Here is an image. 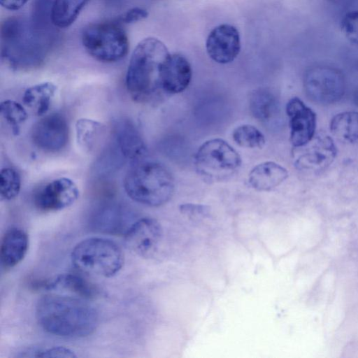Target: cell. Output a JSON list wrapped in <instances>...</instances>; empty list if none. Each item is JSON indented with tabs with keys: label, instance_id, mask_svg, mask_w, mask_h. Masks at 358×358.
<instances>
[{
	"label": "cell",
	"instance_id": "1",
	"mask_svg": "<svg viewBox=\"0 0 358 358\" xmlns=\"http://www.w3.org/2000/svg\"><path fill=\"white\" fill-rule=\"evenodd\" d=\"M1 55L10 68L29 71L42 66L56 39L57 31L43 29L31 20L10 17L1 24Z\"/></svg>",
	"mask_w": 358,
	"mask_h": 358
},
{
	"label": "cell",
	"instance_id": "2",
	"mask_svg": "<svg viewBox=\"0 0 358 358\" xmlns=\"http://www.w3.org/2000/svg\"><path fill=\"white\" fill-rule=\"evenodd\" d=\"M36 317L46 332L65 338H83L92 334L98 326L95 308L83 298L49 294L40 298Z\"/></svg>",
	"mask_w": 358,
	"mask_h": 358
},
{
	"label": "cell",
	"instance_id": "3",
	"mask_svg": "<svg viewBox=\"0 0 358 358\" xmlns=\"http://www.w3.org/2000/svg\"><path fill=\"white\" fill-rule=\"evenodd\" d=\"M171 54L165 44L154 37L143 39L133 51L125 84L131 98L140 103L151 102L164 93V65Z\"/></svg>",
	"mask_w": 358,
	"mask_h": 358
},
{
	"label": "cell",
	"instance_id": "4",
	"mask_svg": "<svg viewBox=\"0 0 358 358\" xmlns=\"http://www.w3.org/2000/svg\"><path fill=\"white\" fill-rule=\"evenodd\" d=\"M124 190L132 200L148 206L168 202L174 192V179L163 164L151 161L135 162L124 179Z\"/></svg>",
	"mask_w": 358,
	"mask_h": 358
},
{
	"label": "cell",
	"instance_id": "5",
	"mask_svg": "<svg viewBox=\"0 0 358 358\" xmlns=\"http://www.w3.org/2000/svg\"><path fill=\"white\" fill-rule=\"evenodd\" d=\"M71 262L82 273L112 277L124 264V254L120 246L110 239L92 237L83 240L73 249Z\"/></svg>",
	"mask_w": 358,
	"mask_h": 358
},
{
	"label": "cell",
	"instance_id": "6",
	"mask_svg": "<svg viewBox=\"0 0 358 358\" xmlns=\"http://www.w3.org/2000/svg\"><path fill=\"white\" fill-rule=\"evenodd\" d=\"M81 41L86 51L95 59L106 63L120 61L129 50V40L119 22L106 21L85 27Z\"/></svg>",
	"mask_w": 358,
	"mask_h": 358
},
{
	"label": "cell",
	"instance_id": "7",
	"mask_svg": "<svg viewBox=\"0 0 358 358\" xmlns=\"http://www.w3.org/2000/svg\"><path fill=\"white\" fill-rule=\"evenodd\" d=\"M238 153L220 138L203 143L195 155V167L199 175L208 182H219L231 178L239 169Z\"/></svg>",
	"mask_w": 358,
	"mask_h": 358
},
{
	"label": "cell",
	"instance_id": "8",
	"mask_svg": "<svg viewBox=\"0 0 358 358\" xmlns=\"http://www.w3.org/2000/svg\"><path fill=\"white\" fill-rule=\"evenodd\" d=\"M303 88L312 101L323 105L331 104L343 96L345 82L339 70L327 66H317L306 71Z\"/></svg>",
	"mask_w": 358,
	"mask_h": 358
},
{
	"label": "cell",
	"instance_id": "9",
	"mask_svg": "<svg viewBox=\"0 0 358 358\" xmlns=\"http://www.w3.org/2000/svg\"><path fill=\"white\" fill-rule=\"evenodd\" d=\"M69 127L66 118L59 113L45 115L33 127L31 139L40 150L57 152L69 141Z\"/></svg>",
	"mask_w": 358,
	"mask_h": 358
},
{
	"label": "cell",
	"instance_id": "10",
	"mask_svg": "<svg viewBox=\"0 0 358 358\" xmlns=\"http://www.w3.org/2000/svg\"><path fill=\"white\" fill-rule=\"evenodd\" d=\"M79 197L76 183L68 178L55 179L36 192L34 206L44 212L57 211L73 205Z\"/></svg>",
	"mask_w": 358,
	"mask_h": 358
},
{
	"label": "cell",
	"instance_id": "11",
	"mask_svg": "<svg viewBox=\"0 0 358 358\" xmlns=\"http://www.w3.org/2000/svg\"><path fill=\"white\" fill-rule=\"evenodd\" d=\"M162 229L155 219L144 217L134 222L124 234L129 250L142 257H151L157 250Z\"/></svg>",
	"mask_w": 358,
	"mask_h": 358
},
{
	"label": "cell",
	"instance_id": "12",
	"mask_svg": "<svg viewBox=\"0 0 358 358\" xmlns=\"http://www.w3.org/2000/svg\"><path fill=\"white\" fill-rule=\"evenodd\" d=\"M296 160V166L303 170L320 171L328 167L336 156V147L332 138L322 133L315 134L305 145Z\"/></svg>",
	"mask_w": 358,
	"mask_h": 358
},
{
	"label": "cell",
	"instance_id": "13",
	"mask_svg": "<svg viewBox=\"0 0 358 358\" xmlns=\"http://www.w3.org/2000/svg\"><path fill=\"white\" fill-rule=\"evenodd\" d=\"M208 56L219 64H228L234 61L241 50L238 31L232 25L222 24L215 27L206 40Z\"/></svg>",
	"mask_w": 358,
	"mask_h": 358
},
{
	"label": "cell",
	"instance_id": "14",
	"mask_svg": "<svg viewBox=\"0 0 358 358\" xmlns=\"http://www.w3.org/2000/svg\"><path fill=\"white\" fill-rule=\"evenodd\" d=\"M286 112L289 121L292 144L295 148L305 145L315 134V113L297 97L288 101Z\"/></svg>",
	"mask_w": 358,
	"mask_h": 358
},
{
	"label": "cell",
	"instance_id": "15",
	"mask_svg": "<svg viewBox=\"0 0 358 358\" xmlns=\"http://www.w3.org/2000/svg\"><path fill=\"white\" fill-rule=\"evenodd\" d=\"M112 135L114 143L126 160L137 162L145 156V143L130 120L122 117L115 120L112 127Z\"/></svg>",
	"mask_w": 358,
	"mask_h": 358
},
{
	"label": "cell",
	"instance_id": "16",
	"mask_svg": "<svg viewBox=\"0 0 358 358\" xmlns=\"http://www.w3.org/2000/svg\"><path fill=\"white\" fill-rule=\"evenodd\" d=\"M192 68L187 59L180 54L170 55L162 71L164 93L176 94L184 91L192 78Z\"/></svg>",
	"mask_w": 358,
	"mask_h": 358
},
{
	"label": "cell",
	"instance_id": "17",
	"mask_svg": "<svg viewBox=\"0 0 358 358\" xmlns=\"http://www.w3.org/2000/svg\"><path fill=\"white\" fill-rule=\"evenodd\" d=\"M29 248V237L17 227L7 230L3 235L1 247V262L5 268H13L25 257Z\"/></svg>",
	"mask_w": 358,
	"mask_h": 358
},
{
	"label": "cell",
	"instance_id": "18",
	"mask_svg": "<svg viewBox=\"0 0 358 358\" xmlns=\"http://www.w3.org/2000/svg\"><path fill=\"white\" fill-rule=\"evenodd\" d=\"M286 169L273 162L257 165L249 173L250 185L258 191H269L283 182L287 178Z\"/></svg>",
	"mask_w": 358,
	"mask_h": 358
},
{
	"label": "cell",
	"instance_id": "19",
	"mask_svg": "<svg viewBox=\"0 0 358 358\" xmlns=\"http://www.w3.org/2000/svg\"><path fill=\"white\" fill-rule=\"evenodd\" d=\"M40 286L46 289H66L83 299H92L98 294V290L93 284L82 276L73 273L57 275L51 280L42 282Z\"/></svg>",
	"mask_w": 358,
	"mask_h": 358
},
{
	"label": "cell",
	"instance_id": "20",
	"mask_svg": "<svg viewBox=\"0 0 358 358\" xmlns=\"http://www.w3.org/2000/svg\"><path fill=\"white\" fill-rule=\"evenodd\" d=\"M249 107L259 121L269 124L278 114V103L275 95L268 89L255 90L249 98Z\"/></svg>",
	"mask_w": 358,
	"mask_h": 358
},
{
	"label": "cell",
	"instance_id": "21",
	"mask_svg": "<svg viewBox=\"0 0 358 358\" xmlns=\"http://www.w3.org/2000/svg\"><path fill=\"white\" fill-rule=\"evenodd\" d=\"M57 86L51 82H43L26 90L23 102L34 114H46L57 93Z\"/></svg>",
	"mask_w": 358,
	"mask_h": 358
},
{
	"label": "cell",
	"instance_id": "22",
	"mask_svg": "<svg viewBox=\"0 0 358 358\" xmlns=\"http://www.w3.org/2000/svg\"><path fill=\"white\" fill-rule=\"evenodd\" d=\"M90 0H53L52 21L57 28L71 26Z\"/></svg>",
	"mask_w": 358,
	"mask_h": 358
},
{
	"label": "cell",
	"instance_id": "23",
	"mask_svg": "<svg viewBox=\"0 0 358 358\" xmlns=\"http://www.w3.org/2000/svg\"><path fill=\"white\" fill-rule=\"evenodd\" d=\"M331 134L344 143L358 142V112H343L335 115L330 122Z\"/></svg>",
	"mask_w": 358,
	"mask_h": 358
},
{
	"label": "cell",
	"instance_id": "24",
	"mask_svg": "<svg viewBox=\"0 0 358 358\" xmlns=\"http://www.w3.org/2000/svg\"><path fill=\"white\" fill-rule=\"evenodd\" d=\"M116 206H105L95 217L94 224L99 231L124 234L129 227H126L124 216Z\"/></svg>",
	"mask_w": 358,
	"mask_h": 358
},
{
	"label": "cell",
	"instance_id": "25",
	"mask_svg": "<svg viewBox=\"0 0 358 358\" xmlns=\"http://www.w3.org/2000/svg\"><path fill=\"white\" fill-rule=\"evenodd\" d=\"M75 128L78 146L86 152H91L102 132L101 124L94 120L81 118L76 121Z\"/></svg>",
	"mask_w": 358,
	"mask_h": 358
},
{
	"label": "cell",
	"instance_id": "26",
	"mask_svg": "<svg viewBox=\"0 0 358 358\" xmlns=\"http://www.w3.org/2000/svg\"><path fill=\"white\" fill-rule=\"evenodd\" d=\"M0 113L13 132L17 135L21 126L27 119V111L22 106L13 100L4 101L1 103Z\"/></svg>",
	"mask_w": 358,
	"mask_h": 358
},
{
	"label": "cell",
	"instance_id": "27",
	"mask_svg": "<svg viewBox=\"0 0 358 358\" xmlns=\"http://www.w3.org/2000/svg\"><path fill=\"white\" fill-rule=\"evenodd\" d=\"M232 136L238 145L248 148H262L266 142L263 134L250 124L238 127L234 129Z\"/></svg>",
	"mask_w": 358,
	"mask_h": 358
},
{
	"label": "cell",
	"instance_id": "28",
	"mask_svg": "<svg viewBox=\"0 0 358 358\" xmlns=\"http://www.w3.org/2000/svg\"><path fill=\"white\" fill-rule=\"evenodd\" d=\"M21 188V178L14 169L6 167L1 171L0 194L1 201H10L19 194Z\"/></svg>",
	"mask_w": 358,
	"mask_h": 358
},
{
	"label": "cell",
	"instance_id": "29",
	"mask_svg": "<svg viewBox=\"0 0 358 358\" xmlns=\"http://www.w3.org/2000/svg\"><path fill=\"white\" fill-rule=\"evenodd\" d=\"M341 28L348 40L358 45V10L347 13L341 20Z\"/></svg>",
	"mask_w": 358,
	"mask_h": 358
},
{
	"label": "cell",
	"instance_id": "30",
	"mask_svg": "<svg viewBox=\"0 0 358 358\" xmlns=\"http://www.w3.org/2000/svg\"><path fill=\"white\" fill-rule=\"evenodd\" d=\"M25 357H76L75 353L69 348L62 346L46 347L34 350H29Z\"/></svg>",
	"mask_w": 358,
	"mask_h": 358
},
{
	"label": "cell",
	"instance_id": "31",
	"mask_svg": "<svg viewBox=\"0 0 358 358\" xmlns=\"http://www.w3.org/2000/svg\"><path fill=\"white\" fill-rule=\"evenodd\" d=\"M148 15V11L140 7L130 8L119 18L122 23L131 24L145 19Z\"/></svg>",
	"mask_w": 358,
	"mask_h": 358
},
{
	"label": "cell",
	"instance_id": "32",
	"mask_svg": "<svg viewBox=\"0 0 358 358\" xmlns=\"http://www.w3.org/2000/svg\"><path fill=\"white\" fill-rule=\"evenodd\" d=\"M29 0H0L3 8L8 10H17L22 8Z\"/></svg>",
	"mask_w": 358,
	"mask_h": 358
},
{
	"label": "cell",
	"instance_id": "33",
	"mask_svg": "<svg viewBox=\"0 0 358 358\" xmlns=\"http://www.w3.org/2000/svg\"><path fill=\"white\" fill-rule=\"evenodd\" d=\"M353 101L355 104L358 106V88L355 90L353 95Z\"/></svg>",
	"mask_w": 358,
	"mask_h": 358
}]
</instances>
